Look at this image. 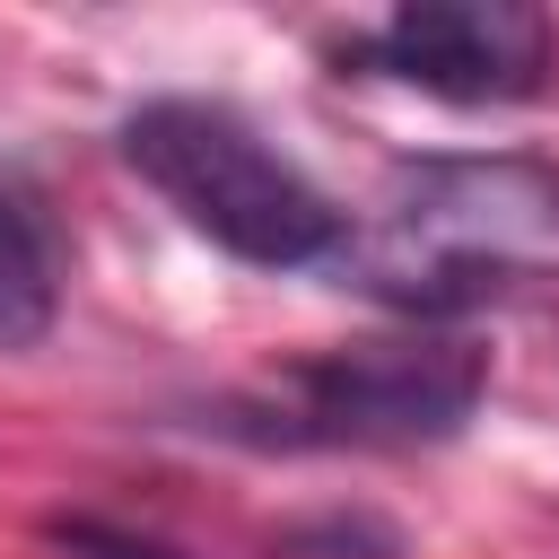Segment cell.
Listing matches in <instances>:
<instances>
[{
  "label": "cell",
  "instance_id": "obj_1",
  "mask_svg": "<svg viewBox=\"0 0 559 559\" xmlns=\"http://www.w3.org/2000/svg\"><path fill=\"white\" fill-rule=\"evenodd\" d=\"M341 288L393 306L402 323L454 332L559 280V166L542 157H411L384 201L332 253Z\"/></svg>",
  "mask_w": 559,
  "mask_h": 559
},
{
  "label": "cell",
  "instance_id": "obj_5",
  "mask_svg": "<svg viewBox=\"0 0 559 559\" xmlns=\"http://www.w3.org/2000/svg\"><path fill=\"white\" fill-rule=\"evenodd\" d=\"M61 314V245L26 192H0V349H35Z\"/></svg>",
  "mask_w": 559,
  "mask_h": 559
},
{
  "label": "cell",
  "instance_id": "obj_6",
  "mask_svg": "<svg viewBox=\"0 0 559 559\" xmlns=\"http://www.w3.org/2000/svg\"><path fill=\"white\" fill-rule=\"evenodd\" d=\"M280 559H402V524L367 515V507H332V515H306L271 542Z\"/></svg>",
  "mask_w": 559,
  "mask_h": 559
},
{
  "label": "cell",
  "instance_id": "obj_7",
  "mask_svg": "<svg viewBox=\"0 0 559 559\" xmlns=\"http://www.w3.org/2000/svg\"><path fill=\"white\" fill-rule=\"evenodd\" d=\"M44 542H52V550H70V559H175L166 542L122 533V524H96V515H52V524H44Z\"/></svg>",
  "mask_w": 559,
  "mask_h": 559
},
{
  "label": "cell",
  "instance_id": "obj_4",
  "mask_svg": "<svg viewBox=\"0 0 559 559\" xmlns=\"http://www.w3.org/2000/svg\"><path fill=\"white\" fill-rule=\"evenodd\" d=\"M341 61L437 105H524L559 70V26L533 0H402L384 26L349 35Z\"/></svg>",
  "mask_w": 559,
  "mask_h": 559
},
{
  "label": "cell",
  "instance_id": "obj_3",
  "mask_svg": "<svg viewBox=\"0 0 559 559\" xmlns=\"http://www.w3.org/2000/svg\"><path fill=\"white\" fill-rule=\"evenodd\" d=\"M114 148L192 236L253 271H332L349 245V210L218 96H148L122 114Z\"/></svg>",
  "mask_w": 559,
  "mask_h": 559
},
{
  "label": "cell",
  "instance_id": "obj_2",
  "mask_svg": "<svg viewBox=\"0 0 559 559\" xmlns=\"http://www.w3.org/2000/svg\"><path fill=\"white\" fill-rule=\"evenodd\" d=\"M480 393H489L480 341L402 323L376 341H332L314 358H288L245 393H218L201 428L262 454H419V445H454Z\"/></svg>",
  "mask_w": 559,
  "mask_h": 559
}]
</instances>
